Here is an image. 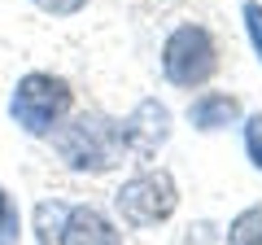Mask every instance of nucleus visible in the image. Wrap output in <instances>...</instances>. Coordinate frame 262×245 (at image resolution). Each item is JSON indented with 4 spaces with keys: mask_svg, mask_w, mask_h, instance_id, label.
I'll use <instances>...</instances> for the list:
<instances>
[{
    "mask_svg": "<svg viewBox=\"0 0 262 245\" xmlns=\"http://www.w3.org/2000/svg\"><path fill=\"white\" fill-rule=\"evenodd\" d=\"M48 140H53L61 167L79 171V175H110L127 158V149L118 140V118H110L101 110H79V114L70 110Z\"/></svg>",
    "mask_w": 262,
    "mask_h": 245,
    "instance_id": "obj_1",
    "label": "nucleus"
},
{
    "mask_svg": "<svg viewBox=\"0 0 262 245\" xmlns=\"http://www.w3.org/2000/svg\"><path fill=\"white\" fill-rule=\"evenodd\" d=\"M70 110H75V88L66 84L61 75H48V70L22 75L9 92V118L31 140H48L66 122Z\"/></svg>",
    "mask_w": 262,
    "mask_h": 245,
    "instance_id": "obj_2",
    "label": "nucleus"
},
{
    "mask_svg": "<svg viewBox=\"0 0 262 245\" xmlns=\"http://www.w3.org/2000/svg\"><path fill=\"white\" fill-rule=\"evenodd\" d=\"M162 75L170 88H206L219 75V39L201 22H179L162 44Z\"/></svg>",
    "mask_w": 262,
    "mask_h": 245,
    "instance_id": "obj_3",
    "label": "nucleus"
},
{
    "mask_svg": "<svg viewBox=\"0 0 262 245\" xmlns=\"http://www.w3.org/2000/svg\"><path fill=\"white\" fill-rule=\"evenodd\" d=\"M114 210L122 228H158L179 210V184L166 167H149L127 175L114 189Z\"/></svg>",
    "mask_w": 262,
    "mask_h": 245,
    "instance_id": "obj_4",
    "label": "nucleus"
},
{
    "mask_svg": "<svg viewBox=\"0 0 262 245\" xmlns=\"http://www.w3.org/2000/svg\"><path fill=\"white\" fill-rule=\"evenodd\" d=\"M118 140L127 158H158V149L170 140V110L158 96H144L127 118H118Z\"/></svg>",
    "mask_w": 262,
    "mask_h": 245,
    "instance_id": "obj_5",
    "label": "nucleus"
},
{
    "mask_svg": "<svg viewBox=\"0 0 262 245\" xmlns=\"http://www.w3.org/2000/svg\"><path fill=\"white\" fill-rule=\"evenodd\" d=\"M57 245H122V232L101 206H66L57 223Z\"/></svg>",
    "mask_w": 262,
    "mask_h": 245,
    "instance_id": "obj_6",
    "label": "nucleus"
},
{
    "mask_svg": "<svg viewBox=\"0 0 262 245\" xmlns=\"http://www.w3.org/2000/svg\"><path fill=\"white\" fill-rule=\"evenodd\" d=\"M245 118V105L241 96L232 92H201L192 96V105H188V122H192V132H227V127H236V122Z\"/></svg>",
    "mask_w": 262,
    "mask_h": 245,
    "instance_id": "obj_7",
    "label": "nucleus"
},
{
    "mask_svg": "<svg viewBox=\"0 0 262 245\" xmlns=\"http://www.w3.org/2000/svg\"><path fill=\"white\" fill-rule=\"evenodd\" d=\"M227 245H262V206H245L227 223Z\"/></svg>",
    "mask_w": 262,
    "mask_h": 245,
    "instance_id": "obj_8",
    "label": "nucleus"
},
{
    "mask_svg": "<svg viewBox=\"0 0 262 245\" xmlns=\"http://www.w3.org/2000/svg\"><path fill=\"white\" fill-rule=\"evenodd\" d=\"M0 245H22V210L0 184Z\"/></svg>",
    "mask_w": 262,
    "mask_h": 245,
    "instance_id": "obj_9",
    "label": "nucleus"
},
{
    "mask_svg": "<svg viewBox=\"0 0 262 245\" xmlns=\"http://www.w3.org/2000/svg\"><path fill=\"white\" fill-rule=\"evenodd\" d=\"M39 13H48V18H75V13H83L92 0H31Z\"/></svg>",
    "mask_w": 262,
    "mask_h": 245,
    "instance_id": "obj_10",
    "label": "nucleus"
},
{
    "mask_svg": "<svg viewBox=\"0 0 262 245\" xmlns=\"http://www.w3.org/2000/svg\"><path fill=\"white\" fill-rule=\"evenodd\" d=\"M245 31H249V44H253V53H258V62H262V5L258 0H245Z\"/></svg>",
    "mask_w": 262,
    "mask_h": 245,
    "instance_id": "obj_11",
    "label": "nucleus"
},
{
    "mask_svg": "<svg viewBox=\"0 0 262 245\" xmlns=\"http://www.w3.org/2000/svg\"><path fill=\"white\" fill-rule=\"evenodd\" d=\"M245 153H249V162L262 171V114L245 118Z\"/></svg>",
    "mask_w": 262,
    "mask_h": 245,
    "instance_id": "obj_12",
    "label": "nucleus"
}]
</instances>
